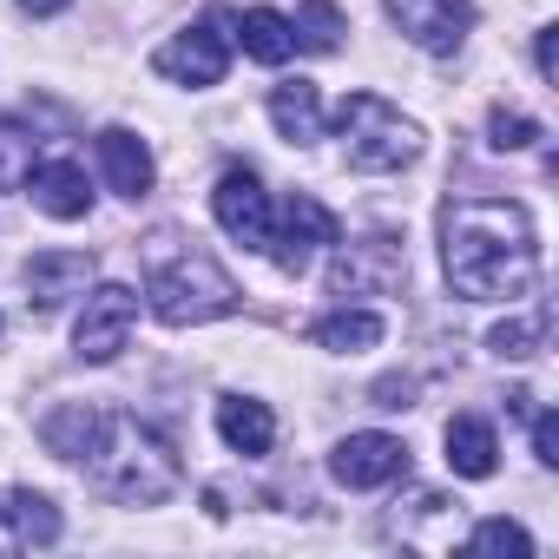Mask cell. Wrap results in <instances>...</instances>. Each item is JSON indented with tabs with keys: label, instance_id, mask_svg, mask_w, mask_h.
I'll use <instances>...</instances> for the list:
<instances>
[{
	"label": "cell",
	"instance_id": "cell-25",
	"mask_svg": "<svg viewBox=\"0 0 559 559\" xmlns=\"http://www.w3.org/2000/svg\"><path fill=\"white\" fill-rule=\"evenodd\" d=\"M487 145L493 152H526V145H539V119L520 112V106H493L487 112Z\"/></svg>",
	"mask_w": 559,
	"mask_h": 559
},
{
	"label": "cell",
	"instance_id": "cell-24",
	"mask_svg": "<svg viewBox=\"0 0 559 559\" xmlns=\"http://www.w3.org/2000/svg\"><path fill=\"white\" fill-rule=\"evenodd\" d=\"M34 165H40V132L21 119H0V191H21Z\"/></svg>",
	"mask_w": 559,
	"mask_h": 559
},
{
	"label": "cell",
	"instance_id": "cell-3",
	"mask_svg": "<svg viewBox=\"0 0 559 559\" xmlns=\"http://www.w3.org/2000/svg\"><path fill=\"white\" fill-rule=\"evenodd\" d=\"M145 304L158 323L171 330H191V323H217L230 317L243 297L230 284V270L198 250V237H178V230H158L145 237Z\"/></svg>",
	"mask_w": 559,
	"mask_h": 559
},
{
	"label": "cell",
	"instance_id": "cell-16",
	"mask_svg": "<svg viewBox=\"0 0 559 559\" xmlns=\"http://www.w3.org/2000/svg\"><path fill=\"white\" fill-rule=\"evenodd\" d=\"M217 435H224L230 454L263 461V454L276 448V415H270V402H257V395H217Z\"/></svg>",
	"mask_w": 559,
	"mask_h": 559
},
{
	"label": "cell",
	"instance_id": "cell-14",
	"mask_svg": "<svg viewBox=\"0 0 559 559\" xmlns=\"http://www.w3.org/2000/svg\"><path fill=\"white\" fill-rule=\"evenodd\" d=\"M93 152H99V171H106V185L119 191V198H145L152 191V178H158V165H152V145L139 139V132H126V126H106L99 139H93Z\"/></svg>",
	"mask_w": 559,
	"mask_h": 559
},
{
	"label": "cell",
	"instance_id": "cell-5",
	"mask_svg": "<svg viewBox=\"0 0 559 559\" xmlns=\"http://www.w3.org/2000/svg\"><path fill=\"white\" fill-rule=\"evenodd\" d=\"M343 237V224H336V211L323 204V198H310V191H297V198H284V211H270V263L284 270V276H304L310 270V257L317 250H330Z\"/></svg>",
	"mask_w": 559,
	"mask_h": 559
},
{
	"label": "cell",
	"instance_id": "cell-13",
	"mask_svg": "<svg viewBox=\"0 0 559 559\" xmlns=\"http://www.w3.org/2000/svg\"><path fill=\"white\" fill-rule=\"evenodd\" d=\"M60 539V507L34 487H0V552H34Z\"/></svg>",
	"mask_w": 559,
	"mask_h": 559
},
{
	"label": "cell",
	"instance_id": "cell-23",
	"mask_svg": "<svg viewBox=\"0 0 559 559\" xmlns=\"http://www.w3.org/2000/svg\"><path fill=\"white\" fill-rule=\"evenodd\" d=\"M343 14H336V0H304L297 8V21H290V40L304 47V53H336L343 47Z\"/></svg>",
	"mask_w": 559,
	"mask_h": 559
},
{
	"label": "cell",
	"instance_id": "cell-12",
	"mask_svg": "<svg viewBox=\"0 0 559 559\" xmlns=\"http://www.w3.org/2000/svg\"><path fill=\"white\" fill-rule=\"evenodd\" d=\"M21 276H27V304L40 317H53L73 297H86V284H93V250H34Z\"/></svg>",
	"mask_w": 559,
	"mask_h": 559
},
{
	"label": "cell",
	"instance_id": "cell-26",
	"mask_svg": "<svg viewBox=\"0 0 559 559\" xmlns=\"http://www.w3.org/2000/svg\"><path fill=\"white\" fill-rule=\"evenodd\" d=\"M467 552H507V559H533V533L520 520H480L467 533Z\"/></svg>",
	"mask_w": 559,
	"mask_h": 559
},
{
	"label": "cell",
	"instance_id": "cell-22",
	"mask_svg": "<svg viewBox=\"0 0 559 559\" xmlns=\"http://www.w3.org/2000/svg\"><path fill=\"white\" fill-rule=\"evenodd\" d=\"M546 330H552V310H546V304H533L526 317H507V323H493L487 349H493L500 362H533V356L546 349Z\"/></svg>",
	"mask_w": 559,
	"mask_h": 559
},
{
	"label": "cell",
	"instance_id": "cell-9",
	"mask_svg": "<svg viewBox=\"0 0 559 559\" xmlns=\"http://www.w3.org/2000/svg\"><path fill=\"white\" fill-rule=\"evenodd\" d=\"M389 21L435 60L461 53L467 47V27H474V0H389Z\"/></svg>",
	"mask_w": 559,
	"mask_h": 559
},
{
	"label": "cell",
	"instance_id": "cell-28",
	"mask_svg": "<svg viewBox=\"0 0 559 559\" xmlns=\"http://www.w3.org/2000/svg\"><path fill=\"white\" fill-rule=\"evenodd\" d=\"M533 67H539L546 86L559 80V27H539V34H533Z\"/></svg>",
	"mask_w": 559,
	"mask_h": 559
},
{
	"label": "cell",
	"instance_id": "cell-17",
	"mask_svg": "<svg viewBox=\"0 0 559 559\" xmlns=\"http://www.w3.org/2000/svg\"><path fill=\"white\" fill-rule=\"evenodd\" d=\"M99 428H106V408H99V402H60V408L40 415V441H47V454L73 461V467L93 454Z\"/></svg>",
	"mask_w": 559,
	"mask_h": 559
},
{
	"label": "cell",
	"instance_id": "cell-7",
	"mask_svg": "<svg viewBox=\"0 0 559 559\" xmlns=\"http://www.w3.org/2000/svg\"><path fill=\"white\" fill-rule=\"evenodd\" d=\"M230 14H204L198 27H185V34H171L158 53H152V67L165 73V80H178V86H191V93H204V86H217L224 80V67H230Z\"/></svg>",
	"mask_w": 559,
	"mask_h": 559
},
{
	"label": "cell",
	"instance_id": "cell-1",
	"mask_svg": "<svg viewBox=\"0 0 559 559\" xmlns=\"http://www.w3.org/2000/svg\"><path fill=\"white\" fill-rule=\"evenodd\" d=\"M441 270L467 304H520L539 284V230L513 198L441 204Z\"/></svg>",
	"mask_w": 559,
	"mask_h": 559
},
{
	"label": "cell",
	"instance_id": "cell-4",
	"mask_svg": "<svg viewBox=\"0 0 559 559\" xmlns=\"http://www.w3.org/2000/svg\"><path fill=\"white\" fill-rule=\"evenodd\" d=\"M336 132H343V158L356 171H402L421 158V126L402 106H389L382 93H349L336 112Z\"/></svg>",
	"mask_w": 559,
	"mask_h": 559
},
{
	"label": "cell",
	"instance_id": "cell-19",
	"mask_svg": "<svg viewBox=\"0 0 559 559\" xmlns=\"http://www.w3.org/2000/svg\"><path fill=\"white\" fill-rule=\"evenodd\" d=\"M441 441H448V467H454L461 480H487V474L500 467V441H493V421H480V415H454Z\"/></svg>",
	"mask_w": 559,
	"mask_h": 559
},
{
	"label": "cell",
	"instance_id": "cell-11",
	"mask_svg": "<svg viewBox=\"0 0 559 559\" xmlns=\"http://www.w3.org/2000/svg\"><path fill=\"white\" fill-rule=\"evenodd\" d=\"M330 474H336V487L369 493V487H389V480L408 474V448L395 435H376V428L369 435H343L330 448Z\"/></svg>",
	"mask_w": 559,
	"mask_h": 559
},
{
	"label": "cell",
	"instance_id": "cell-2",
	"mask_svg": "<svg viewBox=\"0 0 559 559\" xmlns=\"http://www.w3.org/2000/svg\"><path fill=\"white\" fill-rule=\"evenodd\" d=\"M80 467H86V480H93L106 500H119V507H165V500L185 487L178 448H171L152 421H139V415H126V408H106V428H99V441H93V454H86Z\"/></svg>",
	"mask_w": 559,
	"mask_h": 559
},
{
	"label": "cell",
	"instance_id": "cell-8",
	"mask_svg": "<svg viewBox=\"0 0 559 559\" xmlns=\"http://www.w3.org/2000/svg\"><path fill=\"white\" fill-rule=\"evenodd\" d=\"M336 250V263H330V290L349 304V297H382V290H395L402 276H408V257H402V243H389V237H362V243H330Z\"/></svg>",
	"mask_w": 559,
	"mask_h": 559
},
{
	"label": "cell",
	"instance_id": "cell-10",
	"mask_svg": "<svg viewBox=\"0 0 559 559\" xmlns=\"http://www.w3.org/2000/svg\"><path fill=\"white\" fill-rule=\"evenodd\" d=\"M211 217L224 224V237H237L243 250H263L270 243V191L250 165H230L211 191Z\"/></svg>",
	"mask_w": 559,
	"mask_h": 559
},
{
	"label": "cell",
	"instance_id": "cell-6",
	"mask_svg": "<svg viewBox=\"0 0 559 559\" xmlns=\"http://www.w3.org/2000/svg\"><path fill=\"white\" fill-rule=\"evenodd\" d=\"M132 330H139V290L132 284H93V297H86V310L73 323V356L106 369V362H119Z\"/></svg>",
	"mask_w": 559,
	"mask_h": 559
},
{
	"label": "cell",
	"instance_id": "cell-27",
	"mask_svg": "<svg viewBox=\"0 0 559 559\" xmlns=\"http://www.w3.org/2000/svg\"><path fill=\"white\" fill-rule=\"evenodd\" d=\"M533 454H539V467H559V415L552 408L533 415Z\"/></svg>",
	"mask_w": 559,
	"mask_h": 559
},
{
	"label": "cell",
	"instance_id": "cell-18",
	"mask_svg": "<svg viewBox=\"0 0 559 559\" xmlns=\"http://www.w3.org/2000/svg\"><path fill=\"white\" fill-rule=\"evenodd\" d=\"M270 126L284 132L290 145H317V139H323V93H317L310 80L270 86Z\"/></svg>",
	"mask_w": 559,
	"mask_h": 559
},
{
	"label": "cell",
	"instance_id": "cell-15",
	"mask_svg": "<svg viewBox=\"0 0 559 559\" xmlns=\"http://www.w3.org/2000/svg\"><path fill=\"white\" fill-rule=\"evenodd\" d=\"M27 198H34L47 217H60V224H80V217L93 211V185H86V171H80L73 158L34 165V171H27Z\"/></svg>",
	"mask_w": 559,
	"mask_h": 559
},
{
	"label": "cell",
	"instance_id": "cell-29",
	"mask_svg": "<svg viewBox=\"0 0 559 559\" xmlns=\"http://www.w3.org/2000/svg\"><path fill=\"white\" fill-rule=\"evenodd\" d=\"M73 0H21V14H34V21H53V14H67Z\"/></svg>",
	"mask_w": 559,
	"mask_h": 559
},
{
	"label": "cell",
	"instance_id": "cell-21",
	"mask_svg": "<svg viewBox=\"0 0 559 559\" xmlns=\"http://www.w3.org/2000/svg\"><path fill=\"white\" fill-rule=\"evenodd\" d=\"M230 27H237L230 40H237V47H243L257 67H284V60L297 53V40H290V21L276 14V8H250V14H243V21H230Z\"/></svg>",
	"mask_w": 559,
	"mask_h": 559
},
{
	"label": "cell",
	"instance_id": "cell-20",
	"mask_svg": "<svg viewBox=\"0 0 559 559\" xmlns=\"http://www.w3.org/2000/svg\"><path fill=\"white\" fill-rule=\"evenodd\" d=\"M310 343L317 349H330V356H362V349H376L382 343V317L376 310H330V317H317L310 323Z\"/></svg>",
	"mask_w": 559,
	"mask_h": 559
}]
</instances>
